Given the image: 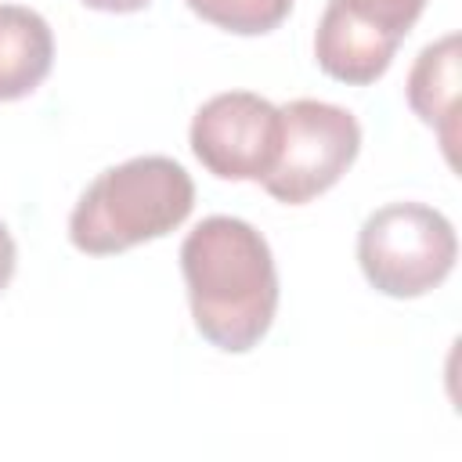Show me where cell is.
I'll return each mask as SVG.
<instances>
[{
  "label": "cell",
  "mask_w": 462,
  "mask_h": 462,
  "mask_svg": "<svg viewBox=\"0 0 462 462\" xmlns=\"http://www.w3.org/2000/svg\"><path fill=\"white\" fill-rule=\"evenodd\" d=\"M180 274L195 328L224 354L253 350L278 310V271L267 238L238 217H206L180 242Z\"/></svg>",
  "instance_id": "obj_1"
},
{
  "label": "cell",
  "mask_w": 462,
  "mask_h": 462,
  "mask_svg": "<svg viewBox=\"0 0 462 462\" xmlns=\"http://www.w3.org/2000/svg\"><path fill=\"white\" fill-rule=\"evenodd\" d=\"M195 206L191 173L170 155H134L101 170L69 217V238L87 256L126 253L162 238Z\"/></svg>",
  "instance_id": "obj_2"
},
{
  "label": "cell",
  "mask_w": 462,
  "mask_h": 462,
  "mask_svg": "<svg viewBox=\"0 0 462 462\" xmlns=\"http://www.w3.org/2000/svg\"><path fill=\"white\" fill-rule=\"evenodd\" d=\"M458 238L451 220L422 202H390L365 217L357 263L372 289L393 300L433 292L455 267Z\"/></svg>",
  "instance_id": "obj_3"
},
{
  "label": "cell",
  "mask_w": 462,
  "mask_h": 462,
  "mask_svg": "<svg viewBox=\"0 0 462 462\" xmlns=\"http://www.w3.org/2000/svg\"><path fill=\"white\" fill-rule=\"evenodd\" d=\"M357 152L361 126L354 112L318 97H296L282 105L278 162L260 184L271 199L285 206H303L328 191L350 170Z\"/></svg>",
  "instance_id": "obj_4"
},
{
  "label": "cell",
  "mask_w": 462,
  "mask_h": 462,
  "mask_svg": "<svg viewBox=\"0 0 462 462\" xmlns=\"http://www.w3.org/2000/svg\"><path fill=\"white\" fill-rule=\"evenodd\" d=\"M191 152L220 180H263L282 148V108L253 90L213 94L191 119Z\"/></svg>",
  "instance_id": "obj_5"
},
{
  "label": "cell",
  "mask_w": 462,
  "mask_h": 462,
  "mask_svg": "<svg viewBox=\"0 0 462 462\" xmlns=\"http://www.w3.org/2000/svg\"><path fill=\"white\" fill-rule=\"evenodd\" d=\"M408 32L411 25L386 7L368 0H328L314 29V61L339 83L368 87L390 69Z\"/></svg>",
  "instance_id": "obj_6"
},
{
  "label": "cell",
  "mask_w": 462,
  "mask_h": 462,
  "mask_svg": "<svg viewBox=\"0 0 462 462\" xmlns=\"http://www.w3.org/2000/svg\"><path fill=\"white\" fill-rule=\"evenodd\" d=\"M408 105L411 112L433 126L440 134L444 155L455 166V141H458V123H455V108H458V32H448L433 43H426L408 72L404 83Z\"/></svg>",
  "instance_id": "obj_7"
},
{
  "label": "cell",
  "mask_w": 462,
  "mask_h": 462,
  "mask_svg": "<svg viewBox=\"0 0 462 462\" xmlns=\"http://www.w3.org/2000/svg\"><path fill=\"white\" fill-rule=\"evenodd\" d=\"M54 65L47 18L22 4H0V101L32 94Z\"/></svg>",
  "instance_id": "obj_8"
},
{
  "label": "cell",
  "mask_w": 462,
  "mask_h": 462,
  "mask_svg": "<svg viewBox=\"0 0 462 462\" xmlns=\"http://www.w3.org/2000/svg\"><path fill=\"white\" fill-rule=\"evenodd\" d=\"M184 4L202 22L235 36H263L278 29L292 11V0H184Z\"/></svg>",
  "instance_id": "obj_9"
},
{
  "label": "cell",
  "mask_w": 462,
  "mask_h": 462,
  "mask_svg": "<svg viewBox=\"0 0 462 462\" xmlns=\"http://www.w3.org/2000/svg\"><path fill=\"white\" fill-rule=\"evenodd\" d=\"M14 260H18V249H14V238L7 231V224L0 220V292L11 285L14 278Z\"/></svg>",
  "instance_id": "obj_10"
},
{
  "label": "cell",
  "mask_w": 462,
  "mask_h": 462,
  "mask_svg": "<svg viewBox=\"0 0 462 462\" xmlns=\"http://www.w3.org/2000/svg\"><path fill=\"white\" fill-rule=\"evenodd\" d=\"M368 4H379V7L393 11V14H397L401 22H408V25H415L419 14H422V7H426V0H368Z\"/></svg>",
  "instance_id": "obj_11"
},
{
  "label": "cell",
  "mask_w": 462,
  "mask_h": 462,
  "mask_svg": "<svg viewBox=\"0 0 462 462\" xmlns=\"http://www.w3.org/2000/svg\"><path fill=\"white\" fill-rule=\"evenodd\" d=\"M94 11H108V14H130V11H144L152 0H83Z\"/></svg>",
  "instance_id": "obj_12"
}]
</instances>
